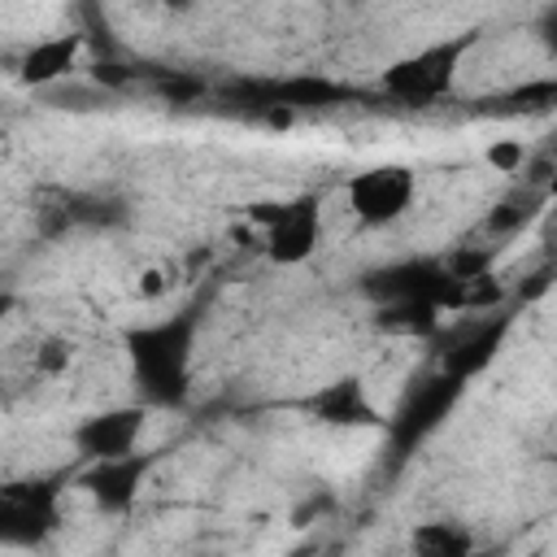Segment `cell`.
Segmentation results:
<instances>
[{
	"mask_svg": "<svg viewBox=\"0 0 557 557\" xmlns=\"http://www.w3.org/2000/svg\"><path fill=\"white\" fill-rule=\"evenodd\" d=\"M300 409L322 422V426H339V431H361V426H383L379 405L370 400V383L361 374H335L331 383L313 387Z\"/></svg>",
	"mask_w": 557,
	"mask_h": 557,
	"instance_id": "obj_9",
	"label": "cell"
},
{
	"mask_svg": "<svg viewBox=\"0 0 557 557\" xmlns=\"http://www.w3.org/2000/svg\"><path fill=\"white\" fill-rule=\"evenodd\" d=\"M535 39H540V48H544L548 57H557V4L540 9V17H535Z\"/></svg>",
	"mask_w": 557,
	"mask_h": 557,
	"instance_id": "obj_21",
	"label": "cell"
},
{
	"mask_svg": "<svg viewBox=\"0 0 557 557\" xmlns=\"http://www.w3.org/2000/svg\"><path fill=\"white\" fill-rule=\"evenodd\" d=\"M418 174L405 161H379L344 183V205L361 226H392L413 209Z\"/></svg>",
	"mask_w": 557,
	"mask_h": 557,
	"instance_id": "obj_6",
	"label": "cell"
},
{
	"mask_svg": "<svg viewBox=\"0 0 557 557\" xmlns=\"http://www.w3.org/2000/svg\"><path fill=\"white\" fill-rule=\"evenodd\" d=\"M96 83H104V87H122V83H131V74L122 70V65H96V74H91Z\"/></svg>",
	"mask_w": 557,
	"mask_h": 557,
	"instance_id": "obj_22",
	"label": "cell"
},
{
	"mask_svg": "<svg viewBox=\"0 0 557 557\" xmlns=\"http://www.w3.org/2000/svg\"><path fill=\"white\" fill-rule=\"evenodd\" d=\"M474 44H479V30H461V35H444L435 44H422V48L396 57L379 74V91L405 109H431L453 91L457 70Z\"/></svg>",
	"mask_w": 557,
	"mask_h": 557,
	"instance_id": "obj_2",
	"label": "cell"
},
{
	"mask_svg": "<svg viewBox=\"0 0 557 557\" xmlns=\"http://www.w3.org/2000/svg\"><path fill=\"white\" fill-rule=\"evenodd\" d=\"M148 426V405L135 400V405H109V409H96L87 413L74 431H70V444L74 453L91 466V461H113V457H131L139 453V435Z\"/></svg>",
	"mask_w": 557,
	"mask_h": 557,
	"instance_id": "obj_8",
	"label": "cell"
},
{
	"mask_svg": "<svg viewBox=\"0 0 557 557\" xmlns=\"http://www.w3.org/2000/svg\"><path fill=\"white\" fill-rule=\"evenodd\" d=\"M170 292V278H165V265H144L135 274V296L139 300H161Z\"/></svg>",
	"mask_w": 557,
	"mask_h": 557,
	"instance_id": "obj_19",
	"label": "cell"
},
{
	"mask_svg": "<svg viewBox=\"0 0 557 557\" xmlns=\"http://www.w3.org/2000/svg\"><path fill=\"white\" fill-rule=\"evenodd\" d=\"M461 392H466V383H457V379L444 374V370L418 379V383L405 392L400 409L387 418V444H392V453H413L422 440H431V435L444 426V418L457 409Z\"/></svg>",
	"mask_w": 557,
	"mask_h": 557,
	"instance_id": "obj_7",
	"label": "cell"
},
{
	"mask_svg": "<svg viewBox=\"0 0 557 557\" xmlns=\"http://www.w3.org/2000/svg\"><path fill=\"white\" fill-rule=\"evenodd\" d=\"M474 557H487V553H474Z\"/></svg>",
	"mask_w": 557,
	"mask_h": 557,
	"instance_id": "obj_23",
	"label": "cell"
},
{
	"mask_svg": "<svg viewBox=\"0 0 557 557\" xmlns=\"http://www.w3.org/2000/svg\"><path fill=\"white\" fill-rule=\"evenodd\" d=\"M70 366H74V344L65 335H44L39 348H35V370L44 379H61Z\"/></svg>",
	"mask_w": 557,
	"mask_h": 557,
	"instance_id": "obj_18",
	"label": "cell"
},
{
	"mask_svg": "<svg viewBox=\"0 0 557 557\" xmlns=\"http://www.w3.org/2000/svg\"><path fill=\"white\" fill-rule=\"evenodd\" d=\"M383 331H409V335H431L435 326H440V309H431V305H387V309H379V318H374Z\"/></svg>",
	"mask_w": 557,
	"mask_h": 557,
	"instance_id": "obj_16",
	"label": "cell"
},
{
	"mask_svg": "<svg viewBox=\"0 0 557 557\" xmlns=\"http://www.w3.org/2000/svg\"><path fill=\"white\" fill-rule=\"evenodd\" d=\"M505 335H509V313H500V309H496L492 318H479V322L461 326V331L444 344V352H440V370L470 387V383L496 361Z\"/></svg>",
	"mask_w": 557,
	"mask_h": 557,
	"instance_id": "obj_11",
	"label": "cell"
},
{
	"mask_svg": "<svg viewBox=\"0 0 557 557\" xmlns=\"http://www.w3.org/2000/svg\"><path fill=\"white\" fill-rule=\"evenodd\" d=\"M148 466H152L148 453H131V457H113V461H91L78 483H83V492L91 496V505L100 513L122 518V513L135 509L139 487L148 479Z\"/></svg>",
	"mask_w": 557,
	"mask_h": 557,
	"instance_id": "obj_10",
	"label": "cell"
},
{
	"mask_svg": "<svg viewBox=\"0 0 557 557\" xmlns=\"http://www.w3.org/2000/svg\"><path fill=\"white\" fill-rule=\"evenodd\" d=\"M244 222L261 231V252L270 265H305L322 244V209L318 196H292V200H252L244 205Z\"/></svg>",
	"mask_w": 557,
	"mask_h": 557,
	"instance_id": "obj_4",
	"label": "cell"
},
{
	"mask_svg": "<svg viewBox=\"0 0 557 557\" xmlns=\"http://www.w3.org/2000/svg\"><path fill=\"white\" fill-rule=\"evenodd\" d=\"M61 531L57 479H9L0 487V540L9 548H39Z\"/></svg>",
	"mask_w": 557,
	"mask_h": 557,
	"instance_id": "obj_5",
	"label": "cell"
},
{
	"mask_svg": "<svg viewBox=\"0 0 557 557\" xmlns=\"http://www.w3.org/2000/svg\"><path fill=\"white\" fill-rule=\"evenodd\" d=\"M196 331H200V313L196 309H183V313H170V318L131 326L122 335V352L131 361V379H135L144 405L174 409V405L187 400V392H191Z\"/></svg>",
	"mask_w": 557,
	"mask_h": 557,
	"instance_id": "obj_1",
	"label": "cell"
},
{
	"mask_svg": "<svg viewBox=\"0 0 557 557\" xmlns=\"http://www.w3.org/2000/svg\"><path fill=\"white\" fill-rule=\"evenodd\" d=\"M483 161L496 170V174H527V161H531V152H527V144L522 139H513V135H500V139H492L487 148H483Z\"/></svg>",
	"mask_w": 557,
	"mask_h": 557,
	"instance_id": "obj_17",
	"label": "cell"
},
{
	"mask_svg": "<svg viewBox=\"0 0 557 557\" xmlns=\"http://www.w3.org/2000/svg\"><path fill=\"white\" fill-rule=\"evenodd\" d=\"M83 44H87V35H78V30L35 39V44L22 52V61H17V78H22L26 87H52V83H61V78L78 65Z\"/></svg>",
	"mask_w": 557,
	"mask_h": 557,
	"instance_id": "obj_12",
	"label": "cell"
},
{
	"mask_svg": "<svg viewBox=\"0 0 557 557\" xmlns=\"http://www.w3.org/2000/svg\"><path fill=\"white\" fill-rule=\"evenodd\" d=\"M557 109V74H535L527 83H513L509 91L483 100V113L500 117H544Z\"/></svg>",
	"mask_w": 557,
	"mask_h": 557,
	"instance_id": "obj_14",
	"label": "cell"
},
{
	"mask_svg": "<svg viewBox=\"0 0 557 557\" xmlns=\"http://www.w3.org/2000/svg\"><path fill=\"white\" fill-rule=\"evenodd\" d=\"M544 187H522V191H509L492 213H487V231L492 235H513V231H522L535 213H540V205H544Z\"/></svg>",
	"mask_w": 557,
	"mask_h": 557,
	"instance_id": "obj_15",
	"label": "cell"
},
{
	"mask_svg": "<svg viewBox=\"0 0 557 557\" xmlns=\"http://www.w3.org/2000/svg\"><path fill=\"white\" fill-rule=\"evenodd\" d=\"M479 540L457 518H422L409 527V557H474Z\"/></svg>",
	"mask_w": 557,
	"mask_h": 557,
	"instance_id": "obj_13",
	"label": "cell"
},
{
	"mask_svg": "<svg viewBox=\"0 0 557 557\" xmlns=\"http://www.w3.org/2000/svg\"><path fill=\"white\" fill-rule=\"evenodd\" d=\"M157 87H161V96H170L174 104H183V100H196V96L205 91V83H200V78H178V74H174V78L165 74Z\"/></svg>",
	"mask_w": 557,
	"mask_h": 557,
	"instance_id": "obj_20",
	"label": "cell"
},
{
	"mask_svg": "<svg viewBox=\"0 0 557 557\" xmlns=\"http://www.w3.org/2000/svg\"><path fill=\"white\" fill-rule=\"evenodd\" d=\"M361 296L374 300V309L387 305H431L440 313L461 309V278H453L444 257H405L387 261L361 274Z\"/></svg>",
	"mask_w": 557,
	"mask_h": 557,
	"instance_id": "obj_3",
	"label": "cell"
}]
</instances>
